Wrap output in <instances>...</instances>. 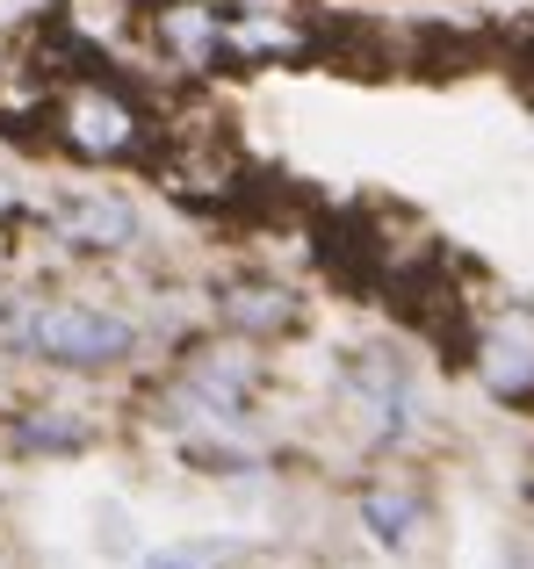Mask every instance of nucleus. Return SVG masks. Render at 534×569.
<instances>
[{"instance_id":"f257e3e1","label":"nucleus","mask_w":534,"mask_h":569,"mask_svg":"<svg viewBox=\"0 0 534 569\" xmlns=\"http://www.w3.org/2000/svg\"><path fill=\"white\" fill-rule=\"evenodd\" d=\"M43 123H51V144L72 152L80 167H152L159 159V116L145 94H130L109 72H72V80L51 87L43 101Z\"/></svg>"},{"instance_id":"f03ea898","label":"nucleus","mask_w":534,"mask_h":569,"mask_svg":"<svg viewBox=\"0 0 534 569\" xmlns=\"http://www.w3.org/2000/svg\"><path fill=\"white\" fill-rule=\"evenodd\" d=\"M339 397H347V411H354L368 447H397L419 426V389H412L405 353H390V347L339 353Z\"/></svg>"},{"instance_id":"7ed1b4c3","label":"nucleus","mask_w":534,"mask_h":569,"mask_svg":"<svg viewBox=\"0 0 534 569\" xmlns=\"http://www.w3.org/2000/svg\"><path fill=\"white\" fill-rule=\"evenodd\" d=\"M152 173H159V188L167 194H181V202H196V209H217V202H231L246 181V159H239V144L225 138V130L202 116V123H167L159 130V159H152Z\"/></svg>"},{"instance_id":"20e7f679","label":"nucleus","mask_w":534,"mask_h":569,"mask_svg":"<svg viewBox=\"0 0 534 569\" xmlns=\"http://www.w3.org/2000/svg\"><path fill=\"white\" fill-rule=\"evenodd\" d=\"M325 51V29L281 0H246L225 8V72H267V66H304Z\"/></svg>"},{"instance_id":"39448f33","label":"nucleus","mask_w":534,"mask_h":569,"mask_svg":"<svg viewBox=\"0 0 534 569\" xmlns=\"http://www.w3.org/2000/svg\"><path fill=\"white\" fill-rule=\"evenodd\" d=\"M51 238L66 252H87V260H116V252H138L145 246V209L116 188H72L58 194L51 209Z\"/></svg>"},{"instance_id":"423d86ee","label":"nucleus","mask_w":534,"mask_h":569,"mask_svg":"<svg viewBox=\"0 0 534 569\" xmlns=\"http://www.w3.org/2000/svg\"><path fill=\"white\" fill-rule=\"evenodd\" d=\"M145 43L181 80L225 72V8L217 0H159V8H145Z\"/></svg>"},{"instance_id":"0eeeda50","label":"nucleus","mask_w":534,"mask_h":569,"mask_svg":"<svg viewBox=\"0 0 534 569\" xmlns=\"http://www.w3.org/2000/svg\"><path fill=\"white\" fill-rule=\"evenodd\" d=\"M469 361H477V382L492 389L513 411H534V310L527 303H498L492 318L469 339Z\"/></svg>"},{"instance_id":"6e6552de","label":"nucleus","mask_w":534,"mask_h":569,"mask_svg":"<svg viewBox=\"0 0 534 569\" xmlns=\"http://www.w3.org/2000/svg\"><path fill=\"white\" fill-rule=\"evenodd\" d=\"M217 325L267 347V339H289L304 325V296L281 281H231V289H217Z\"/></svg>"},{"instance_id":"1a4fd4ad","label":"nucleus","mask_w":534,"mask_h":569,"mask_svg":"<svg viewBox=\"0 0 534 569\" xmlns=\"http://www.w3.org/2000/svg\"><path fill=\"white\" fill-rule=\"evenodd\" d=\"M66 37H72V51L109 58L130 37H145V8L138 0H66Z\"/></svg>"},{"instance_id":"9d476101","label":"nucleus","mask_w":534,"mask_h":569,"mask_svg":"<svg viewBox=\"0 0 534 569\" xmlns=\"http://www.w3.org/2000/svg\"><path fill=\"white\" fill-rule=\"evenodd\" d=\"M354 519L368 527V541L412 548V541H419V527H426V505H419V490H405V483H362Z\"/></svg>"},{"instance_id":"9b49d317","label":"nucleus","mask_w":534,"mask_h":569,"mask_svg":"<svg viewBox=\"0 0 534 569\" xmlns=\"http://www.w3.org/2000/svg\"><path fill=\"white\" fill-rule=\"evenodd\" d=\"M14 447L22 455H72V447H87V426L72 411H37L14 426Z\"/></svg>"},{"instance_id":"f8f14e48","label":"nucleus","mask_w":534,"mask_h":569,"mask_svg":"<svg viewBox=\"0 0 534 569\" xmlns=\"http://www.w3.org/2000/svg\"><path fill=\"white\" fill-rule=\"evenodd\" d=\"M225 562V548H167V556H152V569H217Z\"/></svg>"},{"instance_id":"ddd939ff","label":"nucleus","mask_w":534,"mask_h":569,"mask_svg":"<svg viewBox=\"0 0 534 569\" xmlns=\"http://www.w3.org/2000/svg\"><path fill=\"white\" fill-rule=\"evenodd\" d=\"M527 109H534V58H527Z\"/></svg>"}]
</instances>
